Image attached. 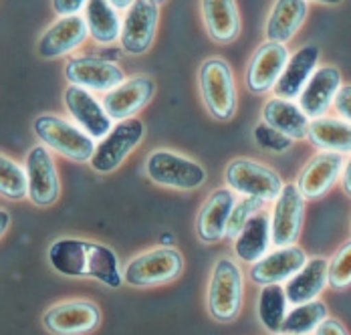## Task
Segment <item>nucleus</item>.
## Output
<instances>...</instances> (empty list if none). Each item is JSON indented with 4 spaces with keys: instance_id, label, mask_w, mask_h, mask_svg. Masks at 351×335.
<instances>
[{
    "instance_id": "f257e3e1",
    "label": "nucleus",
    "mask_w": 351,
    "mask_h": 335,
    "mask_svg": "<svg viewBox=\"0 0 351 335\" xmlns=\"http://www.w3.org/2000/svg\"><path fill=\"white\" fill-rule=\"evenodd\" d=\"M49 263L59 275L97 279L111 289H117L123 283L117 255L99 242L59 238L49 249Z\"/></svg>"
},
{
    "instance_id": "f03ea898",
    "label": "nucleus",
    "mask_w": 351,
    "mask_h": 335,
    "mask_svg": "<svg viewBox=\"0 0 351 335\" xmlns=\"http://www.w3.org/2000/svg\"><path fill=\"white\" fill-rule=\"evenodd\" d=\"M245 297V277L241 267L222 257L212 268L208 283V311L212 319L220 323H230L239 317Z\"/></svg>"
},
{
    "instance_id": "7ed1b4c3",
    "label": "nucleus",
    "mask_w": 351,
    "mask_h": 335,
    "mask_svg": "<svg viewBox=\"0 0 351 335\" xmlns=\"http://www.w3.org/2000/svg\"><path fill=\"white\" fill-rule=\"evenodd\" d=\"M35 135L49 150L73 162H91L97 146L83 128H77L57 115H38L33 122Z\"/></svg>"
},
{
    "instance_id": "20e7f679",
    "label": "nucleus",
    "mask_w": 351,
    "mask_h": 335,
    "mask_svg": "<svg viewBox=\"0 0 351 335\" xmlns=\"http://www.w3.org/2000/svg\"><path fill=\"white\" fill-rule=\"evenodd\" d=\"M184 270V257L172 246L141 253L123 268V283L132 287H154L176 281Z\"/></svg>"
},
{
    "instance_id": "39448f33",
    "label": "nucleus",
    "mask_w": 351,
    "mask_h": 335,
    "mask_svg": "<svg viewBox=\"0 0 351 335\" xmlns=\"http://www.w3.org/2000/svg\"><path fill=\"white\" fill-rule=\"evenodd\" d=\"M224 180L232 192L265 202L277 200L285 188L282 178L273 168L246 158L232 160L224 170Z\"/></svg>"
},
{
    "instance_id": "423d86ee",
    "label": "nucleus",
    "mask_w": 351,
    "mask_h": 335,
    "mask_svg": "<svg viewBox=\"0 0 351 335\" xmlns=\"http://www.w3.org/2000/svg\"><path fill=\"white\" fill-rule=\"evenodd\" d=\"M145 174L156 184L174 190H196L208 178L206 170L198 162L168 150H158L147 156Z\"/></svg>"
},
{
    "instance_id": "0eeeda50",
    "label": "nucleus",
    "mask_w": 351,
    "mask_h": 335,
    "mask_svg": "<svg viewBox=\"0 0 351 335\" xmlns=\"http://www.w3.org/2000/svg\"><path fill=\"white\" fill-rule=\"evenodd\" d=\"M200 91L214 119L226 122L237 111V85L232 69L222 59H208L200 67Z\"/></svg>"
},
{
    "instance_id": "6e6552de",
    "label": "nucleus",
    "mask_w": 351,
    "mask_h": 335,
    "mask_svg": "<svg viewBox=\"0 0 351 335\" xmlns=\"http://www.w3.org/2000/svg\"><path fill=\"white\" fill-rule=\"evenodd\" d=\"M145 128L141 119H125L113 126V130L97 143L91 158V168L99 174H111L121 166L128 156L138 148L143 139Z\"/></svg>"
},
{
    "instance_id": "1a4fd4ad",
    "label": "nucleus",
    "mask_w": 351,
    "mask_h": 335,
    "mask_svg": "<svg viewBox=\"0 0 351 335\" xmlns=\"http://www.w3.org/2000/svg\"><path fill=\"white\" fill-rule=\"evenodd\" d=\"M305 196L297 184H285L281 196L275 200L273 214H271V233H273V246L285 249L297 244L303 218H305Z\"/></svg>"
},
{
    "instance_id": "9d476101",
    "label": "nucleus",
    "mask_w": 351,
    "mask_h": 335,
    "mask_svg": "<svg viewBox=\"0 0 351 335\" xmlns=\"http://www.w3.org/2000/svg\"><path fill=\"white\" fill-rule=\"evenodd\" d=\"M43 323L53 335H85L99 327L101 311L91 301H65L51 307Z\"/></svg>"
},
{
    "instance_id": "9b49d317",
    "label": "nucleus",
    "mask_w": 351,
    "mask_h": 335,
    "mask_svg": "<svg viewBox=\"0 0 351 335\" xmlns=\"http://www.w3.org/2000/svg\"><path fill=\"white\" fill-rule=\"evenodd\" d=\"M289 59H291V53L281 43L267 41L265 45H261L256 53L252 55V61L246 71L245 81L248 91L254 95H265L273 91L281 79Z\"/></svg>"
},
{
    "instance_id": "f8f14e48",
    "label": "nucleus",
    "mask_w": 351,
    "mask_h": 335,
    "mask_svg": "<svg viewBox=\"0 0 351 335\" xmlns=\"http://www.w3.org/2000/svg\"><path fill=\"white\" fill-rule=\"evenodd\" d=\"M343 168L346 156L335 152H319L303 166L297 186L307 200H321L341 180Z\"/></svg>"
},
{
    "instance_id": "ddd939ff",
    "label": "nucleus",
    "mask_w": 351,
    "mask_h": 335,
    "mask_svg": "<svg viewBox=\"0 0 351 335\" xmlns=\"http://www.w3.org/2000/svg\"><path fill=\"white\" fill-rule=\"evenodd\" d=\"M160 8L154 0H136L128 10L121 31V49L128 55H143L154 45Z\"/></svg>"
},
{
    "instance_id": "4468645a",
    "label": "nucleus",
    "mask_w": 351,
    "mask_h": 335,
    "mask_svg": "<svg viewBox=\"0 0 351 335\" xmlns=\"http://www.w3.org/2000/svg\"><path fill=\"white\" fill-rule=\"evenodd\" d=\"M27 176H29V198L35 206H53L59 194V174L55 160L47 146H35L27 156Z\"/></svg>"
},
{
    "instance_id": "2eb2a0df",
    "label": "nucleus",
    "mask_w": 351,
    "mask_h": 335,
    "mask_svg": "<svg viewBox=\"0 0 351 335\" xmlns=\"http://www.w3.org/2000/svg\"><path fill=\"white\" fill-rule=\"evenodd\" d=\"M65 79L71 85L85 87L89 91H104L119 87L125 81V73L115 63L97 57H77L65 65Z\"/></svg>"
},
{
    "instance_id": "dca6fc26",
    "label": "nucleus",
    "mask_w": 351,
    "mask_h": 335,
    "mask_svg": "<svg viewBox=\"0 0 351 335\" xmlns=\"http://www.w3.org/2000/svg\"><path fill=\"white\" fill-rule=\"evenodd\" d=\"M65 107L71 117L93 139H104L113 130V119L109 117L104 103L95 100L85 87L69 85L65 89Z\"/></svg>"
},
{
    "instance_id": "f3484780",
    "label": "nucleus",
    "mask_w": 351,
    "mask_h": 335,
    "mask_svg": "<svg viewBox=\"0 0 351 335\" xmlns=\"http://www.w3.org/2000/svg\"><path fill=\"white\" fill-rule=\"evenodd\" d=\"M307 255L301 246H285L269 253L250 268V281L267 287V285H281L291 281L301 268L307 265Z\"/></svg>"
},
{
    "instance_id": "a211bd4d",
    "label": "nucleus",
    "mask_w": 351,
    "mask_h": 335,
    "mask_svg": "<svg viewBox=\"0 0 351 335\" xmlns=\"http://www.w3.org/2000/svg\"><path fill=\"white\" fill-rule=\"evenodd\" d=\"M156 93V83L149 77H132L125 79L119 87L106 93L104 107L111 119L125 122L138 115L141 109L152 101Z\"/></svg>"
},
{
    "instance_id": "6ab92c4d",
    "label": "nucleus",
    "mask_w": 351,
    "mask_h": 335,
    "mask_svg": "<svg viewBox=\"0 0 351 335\" xmlns=\"http://www.w3.org/2000/svg\"><path fill=\"white\" fill-rule=\"evenodd\" d=\"M89 36L87 21L79 14L61 16L47 33L40 36L36 51L43 59H59L71 51L79 49Z\"/></svg>"
},
{
    "instance_id": "aec40b11",
    "label": "nucleus",
    "mask_w": 351,
    "mask_h": 335,
    "mask_svg": "<svg viewBox=\"0 0 351 335\" xmlns=\"http://www.w3.org/2000/svg\"><path fill=\"white\" fill-rule=\"evenodd\" d=\"M234 192L230 188H218L214 190L208 200L198 212L196 220V233L198 238L206 244L220 242L228 233V220L234 208Z\"/></svg>"
},
{
    "instance_id": "412c9836",
    "label": "nucleus",
    "mask_w": 351,
    "mask_h": 335,
    "mask_svg": "<svg viewBox=\"0 0 351 335\" xmlns=\"http://www.w3.org/2000/svg\"><path fill=\"white\" fill-rule=\"evenodd\" d=\"M341 71L337 67H319L313 73L311 81L303 89L299 105L309 115V119L325 117L333 107L335 97L341 89Z\"/></svg>"
},
{
    "instance_id": "4be33fe9",
    "label": "nucleus",
    "mask_w": 351,
    "mask_h": 335,
    "mask_svg": "<svg viewBox=\"0 0 351 335\" xmlns=\"http://www.w3.org/2000/svg\"><path fill=\"white\" fill-rule=\"evenodd\" d=\"M319 65V47L317 45H305L295 55H291L287 67L282 71L279 83L275 85V95L279 100L293 101L301 97L303 89L311 81L313 73Z\"/></svg>"
},
{
    "instance_id": "5701e85b",
    "label": "nucleus",
    "mask_w": 351,
    "mask_h": 335,
    "mask_svg": "<svg viewBox=\"0 0 351 335\" xmlns=\"http://www.w3.org/2000/svg\"><path fill=\"white\" fill-rule=\"evenodd\" d=\"M327 285H329V261L323 257H315L307 261V265L291 281L285 283V293L291 305H303V303L315 301Z\"/></svg>"
},
{
    "instance_id": "b1692460",
    "label": "nucleus",
    "mask_w": 351,
    "mask_h": 335,
    "mask_svg": "<svg viewBox=\"0 0 351 335\" xmlns=\"http://www.w3.org/2000/svg\"><path fill=\"white\" fill-rule=\"evenodd\" d=\"M202 16L210 38L228 45L241 34V14L237 0H202Z\"/></svg>"
},
{
    "instance_id": "393cba45",
    "label": "nucleus",
    "mask_w": 351,
    "mask_h": 335,
    "mask_svg": "<svg viewBox=\"0 0 351 335\" xmlns=\"http://www.w3.org/2000/svg\"><path fill=\"white\" fill-rule=\"evenodd\" d=\"M307 12V0H277L267 21V38L287 45L303 27Z\"/></svg>"
},
{
    "instance_id": "a878e982",
    "label": "nucleus",
    "mask_w": 351,
    "mask_h": 335,
    "mask_svg": "<svg viewBox=\"0 0 351 335\" xmlns=\"http://www.w3.org/2000/svg\"><path fill=\"white\" fill-rule=\"evenodd\" d=\"M273 244V233H271V218L265 212L254 214L241 235L234 240V255L248 265L258 263L263 257L269 255V246Z\"/></svg>"
},
{
    "instance_id": "bb28decb",
    "label": "nucleus",
    "mask_w": 351,
    "mask_h": 335,
    "mask_svg": "<svg viewBox=\"0 0 351 335\" xmlns=\"http://www.w3.org/2000/svg\"><path fill=\"white\" fill-rule=\"evenodd\" d=\"M263 119L279 130L291 139H305L309 137V115L301 109V105H295L293 101L273 97L263 107Z\"/></svg>"
},
{
    "instance_id": "cd10ccee",
    "label": "nucleus",
    "mask_w": 351,
    "mask_h": 335,
    "mask_svg": "<svg viewBox=\"0 0 351 335\" xmlns=\"http://www.w3.org/2000/svg\"><path fill=\"white\" fill-rule=\"evenodd\" d=\"M317 150L321 152H335V154H350L351 156V124L346 119L335 117H319L311 119L309 137Z\"/></svg>"
},
{
    "instance_id": "c85d7f7f",
    "label": "nucleus",
    "mask_w": 351,
    "mask_h": 335,
    "mask_svg": "<svg viewBox=\"0 0 351 335\" xmlns=\"http://www.w3.org/2000/svg\"><path fill=\"white\" fill-rule=\"evenodd\" d=\"M85 21L91 38L99 45L115 43L123 31L117 8L109 0H89L85 6Z\"/></svg>"
},
{
    "instance_id": "c756f323",
    "label": "nucleus",
    "mask_w": 351,
    "mask_h": 335,
    "mask_svg": "<svg viewBox=\"0 0 351 335\" xmlns=\"http://www.w3.org/2000/svg\"><path fill=\"white\" fill-rule=\"evenodd\" d=\"M329 317L327 305L323 301H309L303 305H293L282 321L281 334L287 335H309L315 334L317 327Z\"/></svg>"
},
{
    "instance_id": "7c9ffc66",
    "label": "nucleus",
    "mask_w": 351,
    "mask_h": 335,
    "mask_svg": "<svg viewBox=\"0 0 351 335\" xmlns=\"http://www.w3.org/2000/svg\"><path fill=\"white\" fill-rule=\"evenodd\" d=\"M287 293L282 285H267L258 295V319L271 334H281L282 321L287 317Z\"/></svg>"
},
{
    "instance_id": "2f4dec72",
    "label": "nucleus",
    "mask_w": 351,
    "mask_h": 335,
    "mask_svg": "<svg viewBox=\"0 0 351 335\" xmlns=\"http://www.w3.org/2000/svg\"><path fill=\"white\" fill-rule=\"evenodd\" d=\"M0 192L8 200H25L29 196L27 168L16 164L8 156H0Z\"/></svg>"
},
{
    "instance_id": "473e14b6",
    "label": "nucleus",
    "mask_w": 351,
    "mask_h": 335,
    "mask_svg": "<svg viewBox=\"0 0 351 335\" xmlns=\"http://www.w3.org/2000/svg\"><path fill=\"white\" fill-rule=\"evenodd\" d=\"M329 287L335 291L351 287V240L343 242L329 261Z\"/></svg>"
},
{
    "instance_id": "72a5a7b5",
    "label": "nucleus",
    "mask_w": 351,
    "mask_h": 335,
    "mask_svg": "<svg viewBox=\"0 0 351 335\" xmlns=\"http://www.w3.org/2000/svg\"><path fill=\"white\" fill-rule=\"evenodd\" d=\"M265 204H267L265 200L252 198V196H245L243 200L237 202L234 208H232L230 220H228V233H226V236H228V238H237V236L241 235V231L245 229L246 222H248L254 214H258V212L263 210Z\"/></svg>"
},
{
    "instance_id": "f704fd0d",
    "label": "nucleus",
    "mask_w": 351,
    "mask_h": 335,
    "mask_svg": "<svg viewBox=\"0 0 351 335\" xmlns=\"http://www.w3.org/2000/svg\"><path fill=\"white\" fill-rule=\"evenodd\" d=\"M254 141L261 150H267L271 154H282L287 150H291L293 141L289 135H285L279 130H275L273 126H269L267 122H261L254 128Z\"/></svg>"
},
{
    "instance_id": "c9c22d12",
    "label": "nucleus",
    "mask_w": 351,
    "mask_h": 335,
    "mask_svg": "<svg viewBox=\"0 0 351 335\" xmlns=\"http://www.w3.org/2000/svg\"><path fill=\"white\" fill-rule=\"evenodd\" d=\"M333 107H335V111H337V115H339L341 119H346V122H350L351 124V85H343V87L339 89Z\"/></svg>"
},
{
    "instance_id": "e433bc0d",
    "label": "nucleus",
    "mask_w": 351,
    "mask_h": 335,
    "mask_svg": "<svg viewBox=\"0 0 351 335\" xmlns=\"http://www.w3.org/2000/svg\"><path fill=\"white\" fill-rule=\"evenodd\" d=\"M89 0H53V8L59 16H73L83 6H87Z\"/></svg>"
},
{
    "instance_id": "4c0bfd02",
    "label": "nucleus",
    "mask_w": 351,
    "mask_h": 335,
    "mask_svg": "<svg viewBox=\"0 0 351 335\" xmlns=\"http://www.w3.org/2000/svg\"><path fill=\"white\" fill-rule=\"evenodd\" d=\"M315 335H350V334H348V330L343 327V323H341V321L327 317V319L317 327Z\"/></svg>"
},
{
    "instance_id": "58836bf2",
    "label": "nucleus",
    "mask_w": 351,
    "mask_h": 335,
    "mask_svg": "<svg viewBox=\"0 0 351 335\" xmlns=\"http://www.w3.org/2000/svg\"><path fill=\"white\" fill-rule=\"evenodd\" d=\"M341 186H343V192L351 198V156L346 160L343 176H341Z\"/></svg>"
},
{
    "instance_id": "ea45409f",
    "label": "nucleus",
    "mask_w": 351,
    "mask_h": 335,
    "mask_svg": "<svg viewBox=\"0 0 351 335\" xmlns=\"http://www.w3.org/2000/svg\"><path fill=\"white\" fill-rule=\"evenodd\" d=\"M8 224H10V214L2 208V210H0V235H4V233H6Z\"/></svg>"
},
{
    "instance_id": "a19ab883",
    "label": "nucleus",
    "mask_w": 351,
    "mask_h": 335,
    "mask_svg": "<svg viewBox=\"0 0 351 335\" xmlns=\"http://www.w3.org/2000/svg\"><path fill=\"white\" fill-rule=\"evenodd\" d=\"M117 10H130L132 8V4L136 2V0H109Z\"/></svg>"
},
{
    "instance_id": "79ce46f5",
    "label": "nucleus",
    "mask_w": 351,
    "mask_h": 335,
    "mask_svg": "<svg viewBox=\"0 0 351 335\" xmlns=\"http://www.w3.org/2000/svg\"><path fill=\"white\" fill-rule=\"evenodd\" d=\"M160 242H162V246H172L174 244V236L170 235V233H164V235L160 236Z\"/></svg>"
},
{
    "instance_id": "37998d69",
    "label": "nucleus",
    "mask_w": 351,
    "mask_h": 335,
    "mask_svg": "<svg viewBox=\"0 0 351 335\" xmlns=\"http://www.w3.org/2000/svg\"><path fill=\"white\" fill-rule=\"evenodd\" d=\"M313 2H319V4H329V6H335V4H339L341 0H313Z\"/></svg>"
},
{
    "instance_id": "c03bdc74",
    "label": "nucleus",
    "mask_w": 351,
    "mask_h": 335,
    "mask_svg": "<svg viewBox=\"0 0 351 335\" xmlns=\"http://www.w3.org/2000/svg\"><path fill=\"white\" fill-rule=\"evenodd\" d=\"M156 4H162V2H166V0H154Z\"/></svg>"
},
{
    "instance_id": "a18cd8bd",
    "label": "nucleus",
    "mask_w": 351,
    "mask_h": 335,
    "mask_svg": "<svg viewBox=\"0 0 351 335\" xmlns=\"http://www.w3.org/2000/svg\"><path fill=\"white\" fill-rule=\"evenodd\" d=\"M281 335H287V334H281Z\"/></svg>"
}]
</instances>
